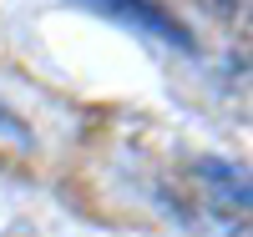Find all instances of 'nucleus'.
I'll return each instance as SVG.
<instances>
[{"instance_id":"1","label":"nucleus","mask_w":253,"mask_h":237,"mask_svg":"<svg viewBox=\"0 0 253 237\" xmlns=\"http://www.w3.org/2000/svg\"><path fill=\"white\" fill-rule=\"evenodd\" d=\"M86 5L117 15V20H126V26H137V31H152V35H167V40H177V46H187V31L162 5H152V0H86Z\"/></svg>"},{"instance_id":"2","label":"nucleus","mask_w":253,"mask_h":237,"mask_svg":"<svg viewBox=\"0 0 253 237\" xmlns=\"http://www.w3.org/2000/svg\"><path fill=\"white\" fill-rule=\"evenodd\" d=\"M198 177L203 182H218V187H208L213 197H223L228 207H248V171H238V167H228V162H198Z\"/></svg>"},{"instance_id":"3","label":"nucleus","mask_w":253,"mask_h":237,"mask_svg":"<svg viewBox=\"0 0 253 237\" xmlns=\"http://www.w3.org/2000/svg\"><path fill=\"white\" fill-rule=\"evenodd\" d=\"M0 136H10V141H20V146L31 141V132H26V121H15V116L5 111V106H0Z\"/></svg>"}]
</instances>
